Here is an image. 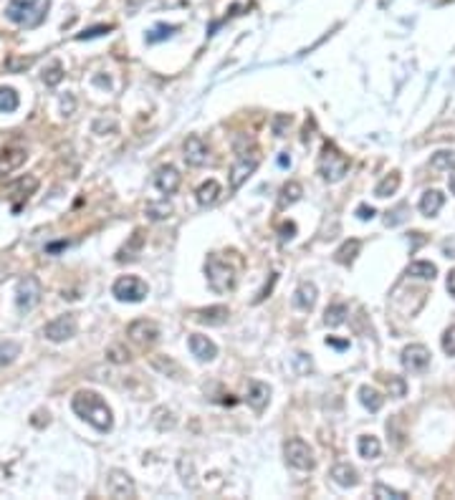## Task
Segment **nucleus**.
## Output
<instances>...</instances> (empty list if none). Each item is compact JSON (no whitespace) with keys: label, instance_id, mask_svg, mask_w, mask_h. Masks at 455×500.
Returning <instances> with one entry per match:
<instances>
[{"label":"nucleus","instance_id":"f257e3e1","mask_svg":"<svg viewBox=\"0 0 455 500\" xmlns=\"http://www.w3.org/2000/svg\"><path fill=\"white\" fill-rule=\"evenodd\" d=\"M71 410H74L81 419H86L89 425L94 427V430H99V432H109L111 425H114L109 405L91 390L76 392L74 399H71Z\"/></svg>","mask_w":455,"mask_h":500},{"label":"nucleus","instance_id":"f03ea898","mask_svg":"<svg viewBox=\"0 0 455 500\" xmlns=\"http://www.w3.org/2000/svg\"><path fill=\"white\" fill-rule=\"evenodd\" d=\"M51 8V0H10L6 8L8 21H13L21 28H36L46 21Z\"/></svg>","mask_w":455,"mask_h":500},{"label":"nucleus","instance_id":"7ed1b4c3","mask_svg":"<svg viewBox=\"0 0 455 500\" xmlns=\"http://www.w3.org/2000/svg\"><path fill=\"white\" fill-rule=\"evenodd\" d=\"M319 172H322V177L326 182H339V180H344V175L349 172V160H346L334 144L326 142L322 155H319Z\"/></svg>","mask_w":455,"mask_h":500},{"label":"nucleus","instance_id":"20e7f679","mask_svg":"<svg viewBox=\"0 0 455 500\" xmlns=\"http://www.w3.org/2000/svg\"><path fill=\"white\" fill-rule=\"evenodd\" d=\"M205 273H207V283H210V288H213L215 294H228V291L235 288L238 276H235L233 265H228L225 260H221L218 256L207 258Z\"/></svg>","mask_w":455,"mask_h":500},{"label":"nucleus","instance_id":"39448f33","mask_svg":"<svg viewBox=\"0 0 455 500\" xmlns=\"http://www.w3.org/2000/svg\"><path fill=\"white\" fill-rule=\"evenodd\" d=\"M258 164H261V149L258 147L241 149L238 157H235L233 169H230V187H233V190H241L243 182L258 169Z\"/></svg>","mask_w":455,"mask_h":500},{"label":"nucleus","instance_id":"423d86ee","mask_svg":"<svg viewBox=\"0 0 455 500\" xmlns=\"http://www.w3.org/2000/svg\"><path fill=\"white\" fill-rule=\"evenodd\" d=\"M111 294H114V298H117V301L140 303V301H145V298H147L149 286L142 278H137V276H122V278L114 280Z\"/></svg>","mask_w":455,"mask_h":500},{"label":"nucleus","instance_id":"0eeeda50","mask_svg":"<svg viewBox=\"0 0 455 500\" xmlns=\"http://www.w3.org/2000/svg\"><path fill=\"white\" fill-rule=\"evenodd\" d=\"M284 457H286V463L291 465V468H296V470H314L316 465L311 448H308L304 440H299V437H294V440H288L286 445H284Z\"/></svg>","mask_w":455,"mask_h":500},{"label":"nucleus","instance_id":"6e6552de","mask_svg":"<svg viewBox=\"0 0 455 500\" xmlns=\"http://www.w3.org/2000/svg\"><path fill=\"white\" fill-rule=\"evenodd\" d=\"M41 280L36 276H26V278L18 283L15 288V303H18V309L21 311H30L36 309L38 301H41Z\"/></svg>","mask_w":455,"mask_h":500},{"label":"nucleus","instance_id":"1a4fd4ad","mask_svg":"<svg viewBox=\"0 0 455 500\" xmlns=\"http://www.w3.org/2000/svg\"><path fill=\"white\" fill-rule=\"evenodd\" d=\"M76 329H79V324H76L74 314H64V316L53 318L51 324H46L44 336L48 338V341H53V344H61V341L74 338L76 336Z\"/></svg>","mask_w":455,"mask_h":500},{"label":"nucleus","instance_id":"9d476101","mask_svg":"<svg viewBox=\"0 0 455 500\" xmlns=\"http://www.w3.org/2000/svg\"><path fill=\"white\" fill-rule=\"evenodd\" d=\"M402 367L410 372V374H423L427 367H430V352H427V346L423 344H410L402 349Z\"/></svg>","mask_w":455,"mask_h":500},{"label":"nucleus","instance_id":"9b49d317","mask_svg":"<svg viewBox=\"0 0 455 500\" xmlns=\"http://www.w3.org/2000/svg\"><path fill=\"white\" fill-rule=\"evenodd\" d=\"M127 334L140 346H152L157 344V338H160V326L154 324V321H149V318H137V321L127 329Z\"/></svg>","mask_w":455,"mask_h":500},{"label":"nucleus","instance_id":"f8f14e48","mask_svg":"<svg viewBox=\"0 0 455 500\" xmlns=\"http://www.w3.org/2000/svg\"><path fill=\"white\" fill-rule=\"evenodd\" d=\"M185 162L190 167H205L210 162V149H207L203 137H198V134L187 137V142H185Z\"/></svg>","mask_w":455,"mask_h":500},{"label":"nucleus","instance_id":"ddd939ff","mask_svg":"<svg viewBox=\"0 0 455 500\" xmlns=\"http://www.w3.org/2000/svg\"><path fill=\"white\" fill-rule=\"evenodd\" d=\"M180 182H183V177L177 172L172 164H165V167L157 169V175H154V184H157V190L162 195H175L180 190Z\"/></svg>","mask_w":455,"mask_h":500},{"label":"nucleus","instance_id":"4468645a","mask_svg":"<svg viewBox=\"0 0 455 500\" xmlns=\"http://www.w3.org/2000/svg\"><path fill=\"white\" fill-rule=\"evenodd\" d=\"M109 493L114 498H134V480L124 470H111L109 472Z\"/></svg>","mask_w":455,"mask_h":500},{"label":"nucleus","instance_id":"2eb2a0df","mask_svg":"<svg viewBox=\"0 0 455 500\" xmlns=\"http://www.w3.org/2000/svg\"><path fill=\"white\" fill-rule=\"evenodd\" d=\"M187 344H190L192 356H198V361H213L218 356V346L207 336H203V334H192L187 338Z\"/></svg>","mask_w":455,"mask_h":500},{"label":"nucleus","instance_id":"dca6fc26","mask_svg":"<svg viewBox=\"0 0 455 500\" xmlns=\"http://www.w3.org/2000/svg\"><path fill=\"white\" fill-rule=\"evenodd\" d=\"M316 298H319V288L311 280H301L294 294V306L299 311H311L316 306Z\"/></svg>","mask_w":455,"mask_h":500},{"label":"nucleus","instance_id":"f3484780","mask_svg":"<svg viewBox=\"0 0 455 500\" xmlns=\"http://www.w3.org/2000/svg\"><path fill=\"white\" fill-rule=\"evenodd\" d=\"M331 480L342 488H354L360 485V472L354 470L349 463H337L331 468Z\"/></svg>","mask_w":455,"mask_h":500},{"label":"nucleus","instance_id":"a211bd4d","mask_svg":"<svg viewBox=\"0 0 455 500\" xmlns=\"http://www.w3.org/2000/svg\"><path fill=\"white\" fill-rule=\"evenodd\" d=\"M445 205V195L438 190H427L423 192V198H420V213L425 215V218H435V215L440 213V207Z\"/></svg>","mask_w":455,"mask_h":500},{"label":"nucleus","instance_id":"6ab92c4d","mask_svg":"<svg viewBox=\"0 0 455 500\" xmlns=\"http://www.w3.org/2000/svg\"><path fill=\"white\" fill-rule=\"evenodd\" d=\"M223 195V187L215 180H207V182H203L198 187V192H195V198H198V205L203 207H213L218 200H221Z\"/></svg>","mask_w":455,"mask_h":500},{"label":"nucleus","instance_id":"aec40b11","mask_svg":"<svg viewBox=\"0 0 455 500\" xmlns=\"http://www.w3.org/2000/svg\"><path fill=\"white\" fill-rule=\"evenodd\" d=\"M268 399H271V390H268V384L263 382H253L248 390V405L256 410V412H263L266 407H268Z\"/></svg>","mask_w":455,"mask_h":500},{"label":"nucleus","instance_id":"412c9836","mask_svg":"<svg viewBox=\"0 0 455 500\" xmlns=\"http://www.w3.org/2000/svg\"><path fill=\"white\" fill-rule=\"evenodd\" d=\"M228 316H230V311H228L225 306H210V309H203L195 314V318H198L200 324H207V326H223L228 321Z\"/></svg>","mask_w":455,"mask_h":500},{"label":"nucleus","instance_id":"4be33fe9","mask_svg":"<svg viewBox=\"0 0 455 500\" xmlns=\"http://www.w3.org/2000/svg\"><path fill=\"white\" fill-rule=\"evenodd\" d=\"M142 245H145V235H142V230H134L132 240H129L124 248L119 250L117 260H119V263H124V260H137V258H140V253H142Z\"/></svg>","mask_w":455,"mask_h":500},{"label":"nucleus","instance_id":"5701e85b","mask_svg":"<svg viewBox=\"0 0 455 500\" xmlns=\"http://www.w3.org/2000/svg\"><path fill=\"white\" fill-rule=\"evenodd\" d=\"M301 195H304V187L299 182H286L284 187H281V198H279V207L281 210H286V207H291V205H296L299 200H301Z\"/></svg>","mask_w":455,"mask_h":500},{"label":"nucleus","instance_id":"b1692460","mask_svg":"<svg viewBox=\"0 0 455 500\" xmlns=\"http://www.w3.org/2000/svg\"><path fill=\"white\" fill-rule=\"evenodd\" d=\"M357 450H360V457H364V460H375V457H380L382 445L375 434H362L360 440H357Z\"/></svg>","mask_w":455,"mask_h":500},{"label":"nucleus","instance_id":"393cba45","mask_svg":"<svg viewBox=\"0 0 455 500\" xmlns=\"http://www.w3.org/2000/svg\"><path fill=\"white\" fill-rule=\"evenodd\" d=\"M407 276L420 280H433L438 276V265L430 263V260H418V263L407 265Z\"/></svg>","mask_w":455,"mask_h":500},{"label":"nucleus","instance_id":"a878e982","mask_svg":"<svg viewBox=\"0 0 455 500\" xmlns=\"http://www.w3.org/2000/svg\"><path fill=\"white\" fill-rule=\"evenodd\" d=\"M400 182H402L400 172H389L387 177H382L380 182H377L375 195L377 198H389V195H395V192L400 190Z\"/></svg>","mask_w":455,"mask_h":500},{"label":"nucleus","instance_id":"bb28decb","mask_svg":"<svg viewBox=\"0 0 455 500\" xmlns=\"http://www.w3.org/2000/svg\"><path fill=\"white\" fill-rule=\"evenodd\" d=\"M360 402L367 407L369 412H380L382 405H384V397H382L377 390H372V387L364 384V387H360Z\"/></svg>","mask_w":455,"mask_h":500},{"label":"nucleus","instance_id":"cd10ccee","mask_svg":"<svg viewBox=\"0 0 455 500\" xmlns=\"http://www.w3.org/2000/svg\"><path fill=\"white\" fill-rule=\"evenodd\" d=\"M360 250H362L360 240H346V243H342V248L334 253V258H337V263L342 265H352L354 258L360 256Z\"/></svg>","mask_w":455,"mask_h":500},{"label":"nucleus","instance_id":"c85d7f7f","mask_svg":"<svg viewBox=\"0 0 455 500\" xmlns=\"http://www.w3.org/2000/svg\"><path fill=\"white\" fill-rule=\"evenodd\" d=\"M346 306L344 303H334V306H329V309L324 311V324L329 326V329H337V326H342L346 321Z\"/></svg>","mask_w":455,"mask_h":500},{"label":"nucleus","instance_id":"c756f323","mask_svg":"<svg viewBox=\"0 0 455 500\" xmlns=\"http://www.w3.org/2000/svg\"><path fill=\"white\" fill-rule=\"evenodd\" d=\"M26 160V152L23 149H13V152H6V155L0 157V175H8V172H13L18 169Z\"/></svg>","mask_w":455,"mask_h":500},{"label":"nucleus","instance_id":"7c9ffc66","mask_svg":"<svg viewBox=\"0 0 455 500\" xmlns=\"http://www.w3.org/2000/svg\"><path fill=\"white\" fill-rule=\"evenodd\" d=\"M180 30V26H167V23H157L152 30L147 33V44H160V41H167Z\"/></svg>","mask_w":455,"mask_h":500},{"label":"nucleus","instance_id":"2f4dec72","mask_svg":"<svg viewBox=\"0 0 455 500\" xmlns=\"http://www.w3.org/2000/svg\"><path fill=\"white\" fill-rule=\"evenodd\" d=\"M18 104H21V96H18V91H15V88H10V86L0 88V111L10 114V111L18 109Z\"/></svg>","mask_w":455,"mask_h":500},{"label":"nucleus","instance_id":"473e14b6","mask_svg":"<svg viewBox=\"0 0 455 500\" xmlns=\"http://www.w3.org/2000/svg\"><path fill=\"white\" fill-rule=\"evenodd\" d=\"M169 215H172V205H169L167 200H160V202H147V218L149 220H167Z\"/></svg>","mask_w":455,"mask_h":500},{"label":"nucleus","instance_id":"72a5a7b5","mask_svg":"<svg viewBox=\"0 0 455 500\" xmlns=\"http://www.w3.org/2000/svg\"><path fill=\"white\" fill-rule=\"evenodd\" d=\"M18 356H21V346L15 344V341H0V367L13 364Z\"/></svg>","mask_w":455,"mask_h":500},{"label":"nucleus","instance_id":"f704fd0d","mask_svg":"<svg viewBox=\"0 0 455 500\" xmlns=\"http://www.w3.org/2000/svg\"><path fill=\"white\" fill-rule=\"evenodd\" d=\"M430 167L435 172H445V169L455 167V152H435L433 160H430Z\"/></svg>","mask_w":455,"mask_h":500},{"label":"nucleus","instance_id":"c9c22d12","mask_svg":"<svg viewBox=\"0 0 455 500\" xmlns=\"http://www.w3.org/2000/svg\"><path fill=\"white\" fill-rule=\"evenodd\" d=\"M375 498L377 500H407V495L395 490V488L384 485V483H377L375 485Z\"/></svg>","mask_w":455,"mask_h":500},{"label":"nucleus","instance_id":"e433bc0d","mask_svg":"<svg viewBox=\"0 0 455 500\" xmlns=\"http://www.w3.org/2000/svg\"><path fill=\"white\" fill-rule=\"evenodd\" d=\"M61 79H64V66H61L59 61L51 64V68H46L44 71V84L46 86H59Z\"/></svg>","mask_w":455,"mask_h":500},{"label":"nucleus","instance_id":"4c0bfd02","mask_svg":"<svg viewBox=\"0 0 455 500\" xmlns=\"http://www.w3.org/2000/svg\"><path fill=\"white\" fill-rule=\"evenodd\" d=\"M387 390H389V397L402 399L405 394H407V384H405L402 376H389V379H387Z\"/></svg>","mask_w":455,"mask_h":500},{"label":"nucleus","instance_id":"58836bf2","mask_svg":"<svg viewBox=\"0 0 455 500\" xmlns=\"http://www.w3.org/2000/svg\"><path fill=\"white\" fill-rule=\"evenodd\" d=\"M291 122H294L291 114H279V117L273 119V134L276 137H286V129L291 126Z\"/></svg>","mask_w":455,"mask_h":500},{"label":"nucleus","instance_id":"ea45409f","mask_svg":"<svg viewBox=\"0 0 455 500\" xmlns=\"http://www.w3.org/2000/svg\"><path fill=\"white\" fill-rule=\"evenodd\" d=\"M109 30H114V26H94V28H86L84 33H79L76 41H91V38H99L104 33H109Z\"/></svg>","mask_w":455,"mask_h":500},{"label":"nucleus","instance_id":"a19ab883","mask_svg":"<svg viewBox=\"0 0 455 500\" xmlns=\"http://www.w3.org/2000/svg\"><path fill=\"white\" fill-rule=\"evenodd\" d=\"M407 205H400L397 210H392V213H387V218H384V225H400V222L407 218Z\"/></svg>","mask_w":455,"mask_h":500},{"label":"nucleus","instance_id":"79ce46f5","mask_svg":"<svg viewBox=\"0 0 455 500\" xmlns=\"http://www.w3.org/2000/svg\"><path fill=\"white\" fill-rule=\"evenodd\" d=\"M443 352L450 354V356H455V326H450V329H445V334H443Z\"/></svg>","mask_w":455,"mask_h":500},{"label":"nucleus","instance_id":"37998d69","mask_svg":"<svg viewBox=\"0 0 455 500\" xmlns=\"http://www.w3.org/2000/svg\"><path fill=\"white\" fill-rule=\"evenodd\" d=\"M154 367L160 369V372H165V374H167V372H172V379H180V367H177L175 361H162V359H154L152 361Z\"/></svg>","mask_w":455,"mask_h":500},{"label":"nucleus","instance_id":"c03bdc74","mask_svg":"<svg viewBox=\"0 0 455 500\" xmlns=\"http://www.w3.org/2000/svg\"><path fill=\"white\" fill-rule=\"evenodd\" d=\"M106 356H109L111 361H117V364H124V361H129V352H124L122 346H111L109 352H106Z\"/></svg>","mask_w":455,"mask_h":500},{"label":"nucleus","instance_id":"a18cd8bd","mask_svg":"<svg viewBox=\"0 0 455 500\" xmlns=\"http://www.w3.org/2000/svg\"><path fill=\"white\" fill-rule=\"evenodd\" d=\"M279 233H281V240L286 243V240H291V238L296 235V222H284L279 228Z\"/></svg>","mask_w":455,"mask_h":500},{"label":"nucleus","instance_id":"49530a36","mask_svg":"<svg viewBox=\"0 0 455 500\" xmlns=\"http://www.w3.org/2000/svg\"><path fill=\"white\" fill-rule=\"evenodd\" d=\"M375 215H377V210L372 205H360V207H357V218H360V220H364V222L372 220Z\"/></svg>","mask_w":455,"mask_h":500},{"label":"nucleus","instance_id":"de8ad7c7","mask_svg":"<svg viewBox=\"0 0 455 500\" xmlns=\"http://www.w3.org/2000/svg\"><path fill=\"white\" fill-rule=\"evenodd\" d=\"M296 364H299V374L311 372V359H308L306 354H296Z\"/></svg>","mask_w":455,"mask_h":500},{"label":"nucleus","instance_id":"09e8293b","mask_svg":"<svg viewBox=\"0 0 455 500\" xmlns=\"http://www.w3.org/2000/svg\"><path fill=\"white\" fill-rule=\"evenodd\" d=\"M61 111H64V114H71V111H74V96L68 94V96H64V99H61Z\"/></svg>","mask_w":455,"mask_h":500},{"label":"nucleus","instance_id":"8fccbe9b","mask_svg":"<svg viewBox=\"0 0 455 500\" xmlns=\"http://www.w3.org/2000/svg\"><path fill=\"white\" fill-rule=\"evenodd\" d=\"M326 346H331V349H339V352H344V349H349V341H339V338L329 336V338H326Z\"/></svg>","mask_w":455,"mask_h":500},{"label":"nucleus","instance_id":"3c124183","mask_svg":"<svg viewBox=\"0 0 455 500\" xmlns=\"http://www.w3.org/2000/svg\"><path fill=\"white\" fill-rule=\"evenodd\" d=\"M30 64H33V59H23V61H8V68H10V71H18V68H28Z\"/></svg>","mask_w":455,"mask_h":500},{"label":"nucleus","instance_id":"603ef678","mask_svg":"<svg viewBox=\"0 0 455 500\" xmlns=\"http://www.w3.org/2000/svg\"><path fill=\"white\" fill-rule=\"evenodd\" d=\"M445 286H448V294L455 298V268L448 273V280H445Z\"/></svg>","mask_w":455,"mask_h":500},{"label":"nucleus","instance_id":"864d4df0","mask_svg":"<svg viewBox=\"0 0 455 500\" xmlns=\"http://www.w3.org/2000/svg\"><path fill=\"white\" fill-rule=\"evenodd\" d=\"M279 167H284V169L291 167V157H288L286 152H281V155H279Z\"/></svg>","mask_w":455,"mask_h":500},{"label":"nucleus","instance_id":"5fc2aeb1","mask_svg":"<svg viewBox=\"0 0 455 500\" xmlns=\"http://www.w3.org/2000/svg\"><path fill=\"white\" fill-rule=\"evenodd\" d=\"M448 184H450V192L455 195V167L450 169V180H448Z\"/></svg>","mask_w":455,"mask_h":500}]
</instances>
